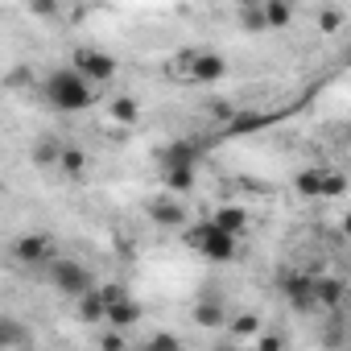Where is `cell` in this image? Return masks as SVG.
<instances>
[{"label": "cell", "mask_w": 351, "mask_h": 351, "mask_svg": "<svg viewBox=\"0 0 351 351\" xmlns=\"http://www.w3.org/2000/svg\"><path fill=\"white\" fill-rule=\"evenodd\" d=\"M42 95H46V104L58 108V112H87V108L95 104V83H87L75 66H58V71L46 75Z\"/></svg>", "instance_id": "6da1fadb"}, {"label": "cell", "mask_w": 351, "mask_h": 351, "mask_svg": "<svg viewBox=\"0 0 351 351\" xmlns=\"http://www.w3.org/2000/svg\"><path fill=\"white\" fill-rule=\"evenodd\" d=\"M182 240H186V248H195L199 256H207V261H215V265H223V261L236 256V236H228L215 219L195 223L191 232H182Z\"/></svg>", "instance_id": "7a4b0ae2"}, {"label": "cell", "mask_w": 351, "mask_h": 351, "mask_svg": "<svg viewBox=\"0 0 351 351\" xmlns=\"http://www.w3.org/2000/svg\"><path fill=\"white\" fill-rule=\"evenodd\" d=\"M71 66H75L87 83H95V87L116 75V58H112L108 50H99V46H79V50L71 54Z\"/></svg>", "instance_id": "3957f363"}, {"label": "cell", "mask_w": 351, "mask_h": 351, "mask_svg": "<svg viewBox=\"0 0 351 351\" xmlns=\"http://www.w3.org/2000/svg\"><path fill=\"white\" fill-rule=\"evenodd\" d=\"M50 281L66 293V298H87L91 289H95V281H91V273H87V265H79V261H54L50 265Z\"/></svg>", "instance_id": "277c9868"}, {"label": "cell", "mask_w": 351, "mask_h": 351, "mask_svg": "<svg viewBox=\"0 0 351 351\" xmlns=\"http://www.w3.org/2000/svg\"><path fill=\"white\" fill-rule=\"evenodd\" d=\"M186 62V79L191 83H215V79H223L228 75V62H223V54H211V50H195V54H186L182 58Z\"/></svg>", "instance_id": "5b68a950"}, {"label": "cell", "mask_w": 351, "mask_h": 351, "mask_svg": "<svg viewBox=\"0 0 351 351\" xmlns=\"http://www.w3.org/2000/svg\"><path fill=\"white\" fill-rule=\"evenodd\" d=\"M13 256L21 265H54V240L46 232H25L17 244H13Z\"/></svg>", "instance_id": "8992f818"}, {"label": "cell", "mask_w": 351, "mask_h": 351, "mask_svg": "<svg viewBox=\"0 0 351 351\" xmlns=\"http://www.w3.org/2000/svg\"><path fill=\"white\" fill-rule=\"evenodd\" d=\"M281 289H285V302L293 310H302V314L318 306V298H314V273H285Z\"/></svg>", "instance_id": "52a82bcc"}, {"label": "cell", "mask_w": 351, "mask_h": 351, "mask_svg": "<svg viewBox=\"0 0 351 351\" xmlns=\"http://www.w3.org/2000/svg\"><path fill=\"white\" fill-rule=\"evenodd\" d=\"M149 219L157 223V228H182L186 223V207L178 203V199H169V195H161V199H149Z\"/></svg>", "instance_id": "ba28073f"}, {"label": "cell", "mask_w": 351, "mask_h": 351, "mask_svg": "<svg viewBox=\"0 0 351 351\" xmlns=\"http://www.w3.org/2000/svg\"><path fill=\"white\" fill-rule=\"evenodd\" d=\"M195 322L207 326V330H215V326H228L232 318H228V310H223V302H219L215 293H203V298L195 302Z\"/></svg>", "instance_id": "9c48e42d"}, {"label": "cell", "mask_w": 351, "mask_h": 351, "mask_svg": "<svg viewBox=\"0 0 351 351\" xmlns=\"http://www.w3.org/2000/svg\"><path fill=\"white\" fill-rule=\"evenodd\" d=\"M199 157H203V149L195 141H173L161 153V169H169V165H191V169H199Z\"/></svg>", "instance_id": "30bf717a"}, {"label": "cell", "mask_w": 351, "mask_h": 351, "mask_svg": "<svg viewBox=\"0 0 351 351\" xmlns=\"http://www.w3.org/2000/svg\"><path fill=\"white\" fill-rule=\"evenodd\" d=\"M195 182H199V169H191V165H169V169H161L165 195H186V191H195Z\"/></svg>", "instance_id": "8fae6325"}, {"label": "cell", "mask_w": 351, "mask_h": 351, "mask_svg": "<svg viewBox=\"0 0 351 351\" xmlns=\"http://www.w3.org/2000/svg\"><path fill=\"white\" fill-rule=\"evenodd\" d=\"M314 298H318L322 310H339L343 298H347V285L339 277H314Z\"/></svg>", "instance_id": "7c38bea8"}, {"label": "cell", "mask_w": 351, "mask_h": 351, "mask_svg": "<svg viewBox=\"0 0 351 351\" xmlns=\"http://www.w3.org/2000/svg\"><path fill=\"white\" fill-rule=\"evenodd\" d=\"M215 223H219L228 236H236V240H240V236L248 232V211H244V207H236V203H228V207H219V211H215Z\"/></svg>", "instance_id": "4fadbf2b"}, {"label": "cell", "mask_w": 351, "mask_h": 351, "mask_svg": "<svg viewBox=\"0 0 351 351\" xmlns=\"http://www.w3.org/2000/svg\"><path fill=\"white\" fill-rule=\"evenodd\" d=\"M136 322H141V302H136V298H124L120 306L108 310V326H112V330H128V326H136Z\"/></svg>", "instance_id": "5bb4252c"}, {"label": "cell", "mask_w": 351, "mask_h": 351, "mask_svg": "<svg viewBox=\"0 0 351 351\" xmlns=\"http://www.w3.org/2000/svg\"><path fill=\"white\" fill-rule=\"evenodd\" d=\"M322 173H326V165H314V169H302L298 178H293V186H298L302 199H322Z\"/></svg>", "instance_id": "9a60e30c"}, {"label": "cell", "mask_w": 351, "mask_h": 351, "mask_svg": "<svg viewBox=\"0 0 351 351\" xmlns=\"http://www.w3.org/2000/svg\"><path fill=\"white\" fill-rule=\"evenodd\" d=\"M265 124H269V116H261V112H236L228 120V136H248V132H256Z\"/></svg>", "instance_id": "2e32d148"}, {"label": "cell", "mask_w": 351, "mask_h": 351, "mask_svg": "<svg viewBox=\"0 0 351 351\" xmlns=\"http://www.w3.org/2000/svg\"><path fill=\"white\" fill-rule=\"evenodd\" d=\"M79 318L83 322H91V326H99V322H108V306H104V298L91 289L87 298H79Z\"/></svg>", "instance_id": "e0dca14e"}, {"label": "cell", "mask_w": 351, "mask_h": 351, "mask_svg": "<svg viewBox=\"0 0 351 351\" xmlns=\"http://www.w3.org/2000/svg\"><path fill=\"white\" fill-rule=\"evenodd\" d=\"M240 25L248 29V34H265L269 25H265V5L261 0H244L240 5Z\"/></svg>", "instance_id": "ac0fdd59"}, {"label": "cell", "mask_w": 351, "mask_h": 351, "mask_svg": "<svg viewBox=\"0 0 351 351\" xmlns=\"http://www.w3.org/2000/svg\"><path fill=\"white\" fill-rule=\"evenodd\" d=\"M261 5H265V25L269 29H285L293 21V9L285 5V0H261Z\"/></svg>", "instance_id": "d6986e66"}, {"label": "cell", "mask_w": 351, "mask_h": 351, "mask_svg": "<svg viewBox=\"0 0 351 351\" xmlns=\"http://www.w3.org/2000/svg\"><path fill=\"white\" fill-rule=\"evenodd\" d=\"M108 112H112V120H116V124H136V120H141V104H136L132 95H116Z\"/></svg>", "instance_id": "ffe728a7"}, {"label": "cell", "mask_w": 351, "mask_h": 351, "mask_svg": "<svg viewBox=\"0 0 351 351\" xmlns=\"http://www.w3.org/2000/svg\"><path fill=\"white\" fill-rule=\"evenodd\" d=\"M228 330H232V339H261V335H265V326H261L256 314H236V318L228 322Z\"/></svg>", "instance_id": "44dd1931"}, {"label": "cell", "mask_w": 351, "mask_h": 351, "mask_svg": "<svg viewBox=\"0 0 351 351\" xmlns=\"http://www.w3.org/2000/svg\"><path fill=\"white\" fill-rule=\"evenodd\" d=\"M58 169H66V173H83V169H87V153H83V149H75V145H66V149H62Z\"/></svg>", "instance_id": "7402d4cb"}, {"label": "cell", "mask_w": 351, "mask_h": 351, "mask_svg": "<svg viewBox=\"0 0 351 351\" xmlns=\"http://www.w3.org/2000/svg\"><path fill=\"white\" fill-rule=\"evenodd\" d=\"M339 195H347V178L339 169H326L322 173V199H339Z\"/></svg>", "instance_id": "603a6c76"}, {"label": "cell", "mask_w": 351, "mask_h": 351, "mask_svg": "<svg viewBox=\"0 0 351 351\" xmlns=\"http://www.w3.org/2000/svg\"><path fill=\"white\" fill-rule=\"evenodd\" d=\"M95 293L104 298V306H108V310H112V306H120L124 298H132V293H128V289H124L120 281H108V285H95Z\"/></svg>", "instance_id": "cb8c5ba5"}, {"label": "cell", "mask_w": 351, "mask_h": 351, "mask_svg": "<svg viewBox=\"0 0 351 351\" xmlns=\"http://www.w3.org/2000/svg\"><path fill=\"white\" fill-rule=\"evenodd\" d=\"M145 351H182V339L169 335V330H157V335L145 343Z\"/></svg>", "instance_id": "d4e9b609"}, {"label": "cell", "mask_w": 351, "mask_h": 351, "mask_svg": "<svg viewBox=\"0 0 351 351\" xmlns=\"http://www.w3.org/2000/svg\"><path fill=\"white\" fill-rule=\"evenodd\" d=\"M339 25H343V13H339V9H322V13H318V29H322V34H335Z\"/></svg>", "instance_id": "484cf974"}, {"label": "cell", "mask_w": 351, "mask_h": 351, "mask_svg": "<svg viewBox=\"0 0 351 351\" xmlns=\"http://www.w3.org/2000/svg\"><path fill=\"white\" fill-rule=\"evenodd\" d=\"M285 347V339L277 335V330H265L261 339H256V351H281Z\"/></svg>", "instance_id": "4316f807"}, {"label": "cell", "mask_w": 351, "mask_h": 351, "mask_svg": "<svg viewBox=\"0 0 351 351\" xmlns=\"http://www.w3.org/2000/svg\"><path fill=\"white\" fill-rule=\"evenodd\" d=\"M99 347H104V351H120V347H124L120 330H104V335H99Z\"/></svg>", "instance_id": "83f0119b"}, {"label": "cell", "mask_w": 351, "mask_h": 351, "mask_svg": "<svg viewBox=\"0 0 351 351\" xmlns=\"http://www.w3.org/2000/svg\"><path fill=\"white\" fill-rule=\"evenodd\" d=\"M0 330H5V347H13V343L21 339V326H17L13 318H5V322H0Z\"/></svg>", "instance_id": "f1b7e54d"}, {"label": "cell", "mask_w": 351, "mask_h": 351, "mask_svg": "<svg viewBox=\"0 0 351 351\" xmlns=\"http://www.w3.org/2000/svg\"><path fill=\"white\" fill-rule=\"evenodd\" d=\"M343 236H347V240H351V211H347V215H343Z\"/></svg>", "instance_id": "f546056e"}, {"label": "cell", "mask_w": 351, "mask_h": 351, "mask_svg": "<svg viewBox=\"0 0 351 351\" xmlns=\"http://www.w3.org/2000/svg\"><path fill=\"white\" fill-rule=\"evenodd\" d=\"M219 351H236V347H219Z\"/></svg>", "instance_id": "4dcf8cb0"}]
</instances>
